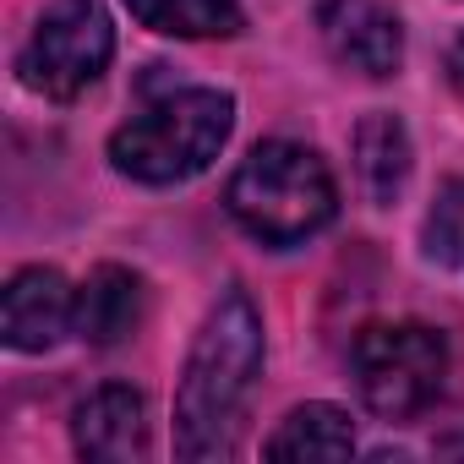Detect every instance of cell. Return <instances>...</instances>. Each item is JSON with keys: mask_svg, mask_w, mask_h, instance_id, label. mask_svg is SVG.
I'll return each mask as SVG.
<instances>
[{"mask_svg": "<svg viewBox=\"0 0 464 464\" xmlns=\"http://www.w3.org/2000/svg\"><path fill=\"white\" fill-rule=\"evenodd\" d=\"M257 372H263V323L246 295H224L175 393V453L180 459H224L236 448L241 410L257 388Z\"/></svg>", "mask_w": 464, "mask_h": 464, "instance_id": "1", "label": "cell"}, {"mask_svg": "<svg viewBox=\"0 0 464 464\" xmlns=\"http://www.w3.org/2000/svg\"><path fill=\"white\" fill-rule=\"evenodd\" d=\"M229 213L263 246H295L334 218L339 191L328 164L301 142H257L224 191Z\"/></svg>", "mask_w": 464, "mask_h": 464, "instance_id": "2", "label": "cell"}, {"mask_svg": "<svg viewBox=\"0 0 464 464\" xmlns=\"http://www.w3.org/2000/svg\"><path fill=\"white\" fill-rule=\"evenodd\" d=\"M229 126H236V99L229 93H218V88H180V93L153 99L142 115H131L110 137V159L131 180L175 186V180L202 175L218 159Z\"/></svg>", "mask_w": 464, "mask_h": 464, "instance_id": "3", "label": "cell"}, {"mask_svg": "<svg viewBox=\"0 0 464 464\" xmlns=\"http://www.w3.org/2000/svg\"><path fill=\"white\" fill-rule=\"evenodd\" d=\"M350 366H355L361 399L377 415L404 420L437 399L442 372H448V344L426 323H377L355 339Z\"/></svg>", "mask_w": 464, "mask_h": 464, "instance_id": "4", "label": "cell"}, {"mask_svg": "<svg viewBox=\"0 0 464 464\" xmlns=\"http://www.w3.org/2000/svg\"><path fill=\"white\" fill-rule=\"evenodd\" d=\"M115 55V34L99 0H55L23 50V82L44 99L88 93Z\"/></svg>", "mask_w": 464, "mask_h": 464, "instance_id": "5", "label": "cell"}, {"mask_svg": "<svg viewBox=\"0 0 464 464\" xmlns=\"http://www.w3.org/2000/svg\"><path fill=\"white\" fill-rule=\"evenodd\" d=\"M317 28L334 61L361 77H393L404 61V28L382 0H328L317 12Z\"/></svg>", "mask_w": 464, "mask_h": 464, "instance_id": "6", "label": "cell"}, {"mask_svg": "<svg viewBox=\"0 0 464 464\" xmlns=\"http://www.w3.org/2000/svg\"><path fill=\"white\" fill-rule=\"evenodd\" d=\"M72 328V285L55 268H23L6 285V344L12 350H50Z\"/></svg>", "mask_w": 464, "mask_h": 464, "instance_id": "7", "label": "cell"}, {"mask_svg": "<svg viewBox=\"0 0 464 464\" xmlns=\"http://www.w3.org/2000/svg\"><path fill=\"white\" fill-rule=\"evenodd\" d=\"M77 453L82 459H104V464H126L148 453V420H142V393H131L126 382L99 388L93 399H82L77 410Z\"/></svg>", "mask_w": 464, "mask_h": 464, "instance_id": "8", "label": "cell"}, {"mask_svg": "<svg viewBox=\"0 0 464 464\" xmlns=\"http://www.w3.org/2000/svg\"><path fill=\"white\" fill-rule=\"evenodd\" d=\"M355 169H361V186L377 208H388L404 180H410V137H404V121L388 115V110H372L361 126H355Z\"/></svg>", "mask_w": 464, "mask_h": 464, "instance_id": "9", "label": "cell"}, {"mask_svg": "<svg viewBox=\"0 0 464 464\" xmlns=\"http://www.w3.org/2000/svg\"><path fill=\"white\" fill-rule=\"evenodd\" d=\"M142 323V285L126 268H99L77 301V328L88 344H121Z\"/></svg>", "mask_w": 464, "mask_h": 464, "instance_id": "10", "label": "cell"}, {"mask_svg": "<svg viewBox=\"0 0 464 464\" xmlns=\"http://www.w3.org/2000/svg\"><path fill=\"white\" fill-rule=\"evenodd\" d=\"M350 453H355V426L334 404H301L268 437V459H350Z\"/></svg>", "mask_w": 464, "mask_h": 464, "instance_id": "11", "label": "cell"}, {"mask_svg": "<svg viewBox=\"0 0 464 464\" xmlns=\"http://www.w3.org/2000/svg\"><path fill=\"white\" fill-rule=\"evenodd\" d=\"M126 12L175 39H229L241 34V6L236 0H126Z\"/></svg>", "mask_w": 464, "mask_h": 464, "instance_id": "12", "label": "cell"}, {"mask_svg": "<svg viewBox=\"0 0 464 464\" xmlns=\"http://www.w3.org/2000/svg\"><path fill=\"white\" fill-rule=\"evenodd\" d=\"M426 252L437 263H459L464 257V180H453L437 197V208L426 218Z\"/></svg>", "mask_w": 464, "mask_h": 464, "instance_id": "13", "label": "cell"}, {"mask_svg": "<svg viewBox=\"0 0 464 464\" xmlns=\"http://www.w3.org/2000/svg\"><path fill=\"white\" fill-rule=\"evenodd\" d=\"M448 72H453V82L464 88V34H459V44H453V55H448Z\"/></svg>", "mask_w": 464, "mask_h": 464, "instance_id": "14", "label": "cell"}]
</instances>
